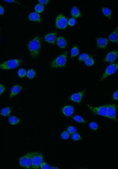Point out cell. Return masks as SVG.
Listing matches in <instances>:
<instances>
[{"instance_id": "obj_1", "label": "cell", "mask_w": 118, "mask_h": 169, "mask_svg": "<svg viewBox=\"0 0 118 169\" xmlns=\"http://www.w3.org/2000/svg\"><path fill=\"white\" fill-rule=\"evenodd\" d=\"M41 39L39 36H35L29 42L27 45L30 54L33 58H37L40 54Z\"/></svg>"}, {"instance_id": "obj_2", "label": "cell", "mask_w": 118, "mask_h": 169, "mask_svg": "<svg viewBox=\"0 0 118 169\" xmlns=\"http://www.w3.org/2000/svg\"><path fill=\"white\" fill-rule=\"evenodd\" d=\"M68 52L66 51L54 59L50 63V67L52 69L62 68L66 67Z\"/></svg>"}, {"instance_id": "obj_3", "label": "cell", "mask_w": 118, "mask_h": 169, "mask_svg": "<svg viewBox=\"0 0 118 169\" xmlns=\"http://www.w3.org/2000/svg\"><path fill=\"white\" fill-rule=\"evenodd\" d=\"M23 63L22 59H14L9 60L0 65V68L3 70H10L19 67Z\"/></svg>"}, {"instance_id": "obj_4", "label": "cell", "mask_w": 118, "mask_h": 169, "mask_svg": "<svg viewBox=\"0 0 118 169\" xmlns=\"http://www.w3.org/2000/svg\"><path fill=\"white\" fill-rule=\"evenodd\" d=\"M31 153L32 157V165L31 169L39 168L44 161L43 155L42 153L38 152Z\"/></svg>"}, {"instance_id": "obj_5", "label": "cell", "mask_w": 118, "mask_h": 169, "mask_svg": "<svg viewBox=\"0 0 118 169\" xmlns=\"http://www.w3.org/2000/svg\"><path fill=\"white\" fill-rule=\"evenodd\" d=\"M87 106L94 115H99L107 118L108 104L96 107H92L89 104H87Z\"/></svg>"}, {"instance_id": "obj_6", "label": "cell", "mask_w": 118, "mask_h": 169, "mask_svg": "<svg viewBox=\"0 0 118 169\" xmlns=\"http://www.w3.org/2000/svg\"><path fill=\"white\" fill-rule=\"evenodd\" d=\"M118 69V63H111L105 69L103 75L100 79L102 81L115 73Z\"/></svg>"}, {"instance_id": "obj_7", "label": "cell", "mask_w": 118, "mask_h": 169, "mask_svg": "<svg viewBox=\"0 0 118 169\" xmlns=\"http://www.w3.org/2000/svg\"><path fill=\"white\" fill-rule=\"evenodd\" d=\"M68 21L66 18L62 14L58 15L56 18V25L57 28L64 29L67 27Z\"/></svg>"}, {"instance_id": "obj_8", "label": "cell", "mask_w": 118, "mask_h": 169, "mask_svg": "<svg viewBox=\"0 0 118 169\" xmlns=\"http://www.w3.org/2000/svg\"><path fill=\"white\" fill-rule=\"evenodd\" d=\"M117 105L115 104H108L107 118L115 121L117 120L116 118V110Z\"/></svg>"}, {"instance_id": "obj_9", "label": "cell", "mask_w": 118, "mask_h": 169, "mask_svg": "<svg viewBox=\"0 0 118 169\" xmlns=\"http://www.w3.org/2000/svg\"><path fill=\"white\" fill-rule=\"evenodd\" d=\"M118 57V50L111 52L108 53L104 59L105 62L113 63L115 61Z\"/></svg>"}, {"instance_id": "obj_10", "label": "cell", "mask_w": 118, "mask_h": 169, "mask_svg": "<svg viewBox=\"0 0 118 169\" xmlns=\"http://www.w3.org/2000/svg\"><path fill=\"white\" fill-rule=\"evenodd\" d=\"M85 91L86 90L84 89L80 92L74 93L70 97V100L74 102L80 103Z\"/></svg>"}, {"instance_id": "obj_11", "label": "cell", "mask_w": 118, "mask_h": 169, "mask_svg": "<svg viewBox=\"0 0 118 169\" xmlns=\"http://www.w3.org/2000/svg\"><path fill=\"white\" fill-rule=\"evenodd\" d=\"M109 43L108 39L103 37H99L96 39L97 48L100 49H105Z\"/></svg>"}, {"instance_id": "obj_12", "label": "cell", "mask_w": 118, "mask_h": 169, "mask_svg": "<svg viewBox=\"0 0 118 169\" xmlns=\"http://www.w3.org/2000/svg\"><path fill=\"white\" fill-rule=\"evenodd\" d=\"M23 87L20 85H16L11 88L10 93V98L12 99L20 93L22 90Z\"/></svg>"}, {"instance_id": "obj_13", "label": "cell", "mask_w": 118, "mask_h": 169, "mask_svg": "<svg viewBox=\"0 0 118 169\" xmlns=\"http://www.w3.org/2000/svg\"><path fill=\"white\" fill-rule=\"evenodd\" d=\"M62 112L65 116H70L73 114L74 108L71 105H66L62 108Z\"/></svg>"}, {"instance_id": "obj_14", "label": "cell", "mask_w": 118, "mask_h": 169, "mask_svg": "<svg viewBox=\"0 0 118 169\" xmlns=\"http://www.w3.org/2000/svg\"><path fill=\"white\" fill-rule=\"evenodd\" d=\"M56 38V33H51L47 34L44 37V40L47 42L54 45Z\"/></svg>"}, {"instance_id": "obj_15", "label": "cell", "mask_w": 118, "mask_h": 169, "mask_svg": "<svg viewBox=\"0 0 118 169\" xmlns=\"http://www.w3.org/2000/svg\"><path fill=\"white\" fill-rule=\"evenodd\" d=\"M109 38L111 42L118 44V26L116 27L115 30L110 35Z\"/></svg>"}, {"instance_id": "obj_16", "label": "cell", "mask_w": 118, "mask_h": 169, "mask_svg": "<svg viewBox=\"0 0 118 169\" xmlns=\"http://www.w3.org/2000/svg\"><path fill=\"white\" fill-rule=\"evenodd\" d=\"M28 19L30 21L41 23V20L40 15L38 13L33 12L31 13L28 16Z\"/></svg>"}, {"instance_id": "obj_17", "label": "cell", "mask_w": 118, "mask_h": 169, "mask_svg": "<svg viewBox=\"0 0 118 169\" xmlns=\"http://www.w3.org/2000/svg\"><path fill=\"white\" fill-rule=\"evenodd\" d=\"M57 44L61 48L64 49L67 45V42L64 38L62 36H60L56 39Z\"/></svg>"}, {"instance_id": "obj_18", "label": "cell", "mask_w": 118, "mask_h": 169, "mask_svg": "<svg viewBox=\"0 0 118 169\" xmlns=\"http://www.w3.org/2000/svg\"><path fill=\"white\" fill-rule=\"evenodd\" d=\"M27 154L19 158V166L21 168H26L27 164Z\"/></svg>"}, {"instance_id": "obj_19", "label": "cell", "mask_w": 118, "mask_h": 169, "mask_svg": "<svg viewBox=\"0 0 118 169\" xmlns=\"http://www.w3.org/2000/svg\"><path fill=\"white\" fill-rule=\"evenodd\" d=\"M71 13L73 17L78 18L81 17V13L80 10L76 6L72 8Z\"/></svg>"}, {"instance_id": "obj_20", "label": "cell", "mask_w": 118, "mask_h": 169, "mask_svg": "<svg viewBox=\"0 0 118 169\" xmlns=\"http://www.w3.org/2000/svg\"><path fill=\"white\" fill-rule=\"evenodd\" d=\"M8 121L9 124L12 125H16L21 122V120L18 118L14 116L10 117L8 118Z\"/></svg>"}, {"instance_id": "obj_21", "label": "cell", "mask_w": 118, "mask_h": 169, "mask_svg": "<svg viewBox=\"0 0 118 169\" xmlns=\"http://www.w3.org/2000/svg\"><path fill=\"white\" fill-rule=\"evenodd\" d=\"M27 164L26 169H31L32 165V153H27Z\"/></svg>"}, {"instance_id": "obj_22", "label": "cell", "mask_w": 118, "mask_h": 169, "mask_svg": "<svg viewBox=\"0 0 118 169\" xmlns=\"http://www.w3.org/2000/svg\"><path fill=\"white\" fill-rule=\"evenodd\" d=\"M102 12L105 16L109 19H111L112 11L111 9L107 7H103L102 8Z\"/></svg>"}, {"instance_id": "obj_23", "label": "cell", "mask_w": 118, "mask_h": 169, "mask_svg": "<svg viewBox=\"0 0 118 169\" xmlns=\"http://www.w3.org/2000/svg\"><path fill=\"white\" fill-rule=\"evenodd\" d=\"M80 53L79 48L77 46H74L72 48L71 51V58H73L77 56Z\"/></svg>"}, {"instance_id": "obj_24", "label": "cell", "mask_w": 118, "mask_h": 169, "mask_svg": "<svg viewBox=\"0 0 118 169\" xmlns=\"http://www.w3.org/2000/svg\"><path fill=\"white\" fill-rule=\"evenodd\" d=\"M11 112V109L10 107H6L2 109L1 111V114L3 116H9Z\"/></svg>"}, {"instance_id": "obj_25", "label": "cell", "mask_w": 118, "mask_h": 169, "mask_svg": "<svg viewBox=\"0 0 118 169\" xmlns=\"http://www.w3.org/2000/svg\"><path fill=\"white\" fill-rule=\"evenodd\" d=\"M35 71L33 69H30L27 71L26 76L27 78L29 79H33L35 76Z\"/></svg>"}, {"instance_id": "obj_26", "label": "cell", "mask_w": 118, "mask_h": 169, "mask_svg": "<svg viewBox=\"0 0 118 169\" xmlns=\"http://www.w3.org/2000/svg\"><path fill=\"white\" fill-rule=\"evenodd\" d=\"M27 71L25 69L21 68L18 69L17 71V75L20 78H23L27 75Z\"/></svg>"}, {"instance_id": "obj_27", "label": "cell", "mask_w": 118, "mask_h": 169, "mask_svg": "<svg viewBox=\"0 0 118 169\" xmlns=\"http://www.w3.org/2000/svg\"><path fill=\"white\" fill-rule=\"evenodd\" d=\"M44 6L41 4H38L35 6V11L38 13H41L43 12L44 10Z\"/></svg>"}, {"instance_id": "obj_28", "label": "cell", "mask_w": 118, "mask_h": 169, "mask_svg": "<svg viewBox=\"0 0 118 169\" xmlns=\"http://www.w3.org/2000/svg\"><path fill=\"white\" fill-rule=\"evenodd\" d=\"M72 118L75 121L78 123H83V124H86L87 123V121L84 120L82 117L79 116H75L73 117Z\"/></svg>"}, {"instance_id": "obj_29", "label": "cell", "mask_w": 118, "mask_h": 169, "mask_svg": "<svg viewBox=\"0 0 118 169\" xmlns=\"http://www.w3.org/2000/svg\"><path fill=\"white\" fill-rule=\"evenodd\" d=\"M90 57V55L87 54L82 53L78 57V60L80 61H85Z\"/></svg>"}, {"instance_id": "obj_30", "label": "cell", "mask_w": 118, "mask_h": 169, "mask_svg": "<svg viewBox=\"0 0 118 169\" xmlns=\"http://www.w3.org/2000/svg\"><path fill=\"white\" fill-rule=\"evenodd\" d=\"M85 64L87 66H92L94 64V59L92 57H90L87 60L85 61Z\"/></svg>"}, {"instance_id": "obj_31", "label": "cell", "mask_w": 118, "mask_h": 169, "mask_svg": "<svg viewBox=\"0 0 118 169\" xmlns=\"http://www.w3.org/2000/svg\"><path fill=\"white\" fill-rule=\"evenodd\" d=\"M70 136V133L68 132V131H64L61 134V137L63 140H67L69 138Z\"/></svg>"}, {"instance_id": "obj_32", "label": "cell", "mask_w": 118, "mask_h": 169, "mask_svg": "<svg viewBox=\"0 0 118 169\" xmlns=\"http://www.w3.org/2000/svg\"><path fill=\"white\" fill-rule=\"evenodd\" d=\"M72 140L74 141H78L82 140L80 135L78 133H74L72 136Z\"/></svg>"}, {"instance_id": "obj_33", "label": "cell", "mask_w": 118, "mask_h": 169, "mask_svg": "<svg viewBox=\"0 0 118 169\" xmlns=\"http://www.w3.org/2000/svg\"><path fill=\"white\" fill-rule=\"evenodd\" d=\"M90 128L91 130L94 131H97L98 128V126L97 123L93 122L90 123L89 125Z\"/></svg>"}, {"instance_id": "obj_34", "label": "cell", "mask_w": 118, "mask_h": 169, "mask_svg": "<svg viewBox=\"0 0 118 169\" xmlns=\"http://www.w3.org/2000/svg\"><path fill=\"white\" fill-rule=\"evenodd\" d=\"M67 130L68 132L71 134H73L77 132L76 129L73 126H69L68 127Z\"/></svg>"}, {"instance_id": "obj_35", "label": "cell", "mask_w": 118, "mask_h": 169, "mask_svg": "<svg viewBox=\"0 0 118 169\" xmlns=\"http://www.w3.org/2000/svg\"><path fill=\"white\" fill-rule=\"evenodd\" d=\"M76 23V20L74 18H71L69 20L68 24L71 27L73 26Z\"/></svg>"}, {"instance_id": "obj_36", "label": "cell", "mask_w": 118, "mask_h": 169, "mask_svg": "<svg viewBox=\"0 0 118 169\" xmlns=\"http://www.w3.org/2000/svg\"><path fill=\"white\" fill-rule=\"evenodd\" d=\"M40 168L41 169H50L51 167L46 163L43 162L41 164Z\"/></svg>"}, {"instance_id": "obj_37", "label": "cell", "mask_w": 118, "mask_h": 169, "mask_svg": "<svg viewBox=\"0 0 118 169\" xmlns=\"http://www.w3.org/2000/svg\"><path fill=\"white\" fill-rule=\"evenodd\" d=\"M0 87H1V91H0V95H1L5 92L6 90V88L4 85L2 84L0 85Z\"/></svg>"}, {"instance_id": "obj_38", "label": "cell", "mask_w": 118, "mask_h": 169, "mask_svg": "<svg viewBox=\"0 0 118 169\" xmlns=\"http://www.w3.org/2000/svg\"><path fill=\"white\" fill-rule=\"evenodd\" d=\"M113 98L114 100H118V91H116L113 93Z\"/></svg>"}, {"instance_id": "obj_39", "label": "cell", "mask_w": 118, "mask_h": 169, "mask_svg": "<svg viewBox=\"0 0 118 169\" xmlns=\"http://www.w3.org/2000/svg\"><path fill=\"white\" fill-rule=\"evenodd\" d=\"M42 5H46L47 4H48V3L49 1L48 0H43V1H41V0H39L38 1Z\"/></svg>"}, {"instance_id": "obj_40", "label": "cell", "mask_w": 118, "mask_h": 169, "mask_svg": "<svg viewBox=\"0 0 118 169\" xmlns=\"http://www.w3.org/2000/svg\"><path fill=\"white\" fill-rule=\"evenodd\" d=\"M4 1L8 3H17L21 5L20 3L17 2V1H14V0H11V1Z\"/></svg>"}, {"instance_id": "obj_41", "label": "cell", "mask_w": 118, "mask_h": 169, "mask_svg": "<svg viewBox=\"0 0 118 169\" xmlns=\"http://www.w3.org/2000/svg\"><path fill=\"white\" fill-rule=\"evenodd\" d=\"M0 14L1 15H3V14L4 12V8L3 6H2L1 5L0 6Z\"/></svg>"}, {"instance_id": "obj_42", "label": "cell", "mask_w": 118, "mask_h": 169, "mask_svg": "<svg viewBox=\"0 0 118 169\" xmlns=\"http://www.w3.org/2000/svg\"><path fill=\"white\" fill-rule=\"evenodd\" d=\"M50 169H60L57 167H55V166H52V167H51V168Z\"/></svg>"}]
</instances>
